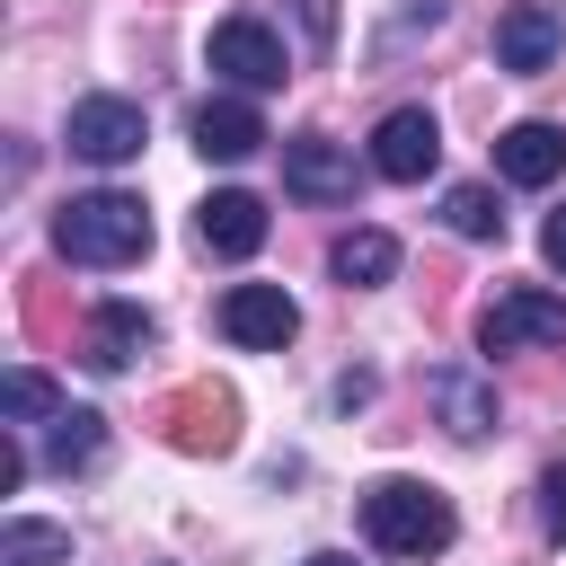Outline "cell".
Listing matches in <instances>:
<instances>
[{"label":"cell","mask_w":566,"mask_h":566,"mask_svg":"<svg viewBox=\"0 0 566 566\" xmlns=\"http://www.w3.org/2000/svg\"><path fill=\"white\" fill-rule=\"evenodd\" d=\"M53 256H62V265H97V274L142 265V256H150V203L124 195V186L71 195V203L53 212Z\"/></svg>","instance_id":"1"},{"label":"cell","mask_w":566,"mask_h":566,"mask_svg":"<svg viewBox=\"0 0 566 566\" xmlns=\"http://www.w3.org/2000/svg\"><path fill=\"white\" fill-rule=\"evenodd\" d=\"M363 539H371L380 557H398V566H424V557H442V548L460 539V513H451V495L424 486V478H371V486H363Z\"/></svg>","instance_id":"2"},{"label":"cell","mask_w":566,"mask_h":566,"mask_svg":"<svg viewBox=\"0 0 566 566\" xmlns=\"http://www.w3.org/2000/svg\"><path fill=\"white\" fill-rule=\"evenodd\" d=\"M478 345L486 354H531V345H566V301L522 283V292H495L478 310Z\"/></svg>","instance_id":"3"},{"label":"cell","mask_w":566,"mask_h":566,"mask_svg":"<svg viewBox=\"0 0 566 566\" xmlns=\"http://www.w3.org/2000/svg\"><path fill=\"white\" fill-rule=\"evenodd\" d=\"M203 62H212L230 88H283V80H292V53H283V35H274L265 18H221L212 44H203Z\"/></svg>","instance_id":"4"},{"label":"cell","mask_w":566,"mask_h":566,"mask_svg":"<svg viewBox=\"0 0 566 566\" xmlns=\"http://www.w3.org/2000/svg\"><path fill=\"white\" fill-rule=\"evenodd\" d=\"M62 142H71V159H88V168H124V159H142L150 124H142L133 97H80L71 124H62Z\"/></svg>","instance_id":"5"},{"label":"cell","mask_w":566,"mask_h":566,"mask_svg":"<svg viewBox=\"0 0 566 566\" xmlns=\"http://www.w3.org/2000/svg\"><path fill=\"white\" fill-rule=\"evenodd\" d=\"M212 327H221L230 345H248V354H283V345L301 336V310H292L283 283H230L221 310H212Z\"/></svg>","instance_id":"6"},{"label":"cell","mask_w":566,"mask_h":566,"mask_svg":"<svg viewBox=\"0 0 566 566\" xmlns=\"http://www.w3.org/2000/svg\"><path fill=\"white\" fill-rule=\"evenodd\" d=\"M442 168V133H433V115L424 106H389L380 124H371V177H389V186H424Z\"/></svg>","instance_id":"7"},{"label":"cell","mask_w":566,"mask_h":566,"mask_svg":"<svg viewBox=\"0 0 566 566\" xmlns=\"http://www.w3.org/2000/svg\"><path fill=\"white\" fill-rule=\"evenodd\" d=\"M354 186H363V168L345 142H327V133L283 142V195L292 203H354Z\"/></svg>","instance_id":"8"},{"label":"cell","mask_w":566,"mask_h":566,"mask_svg":"<svg viewBox=\"0 0 566 566\" xmlns=\"http://www.w3.org/2000/svg\"><path fill=\"white\" fill-rule=\"evenodd\" d=\"M159 433L177 442V451H230L239 442V398L230 389H212V380H195V389H177L168 407H159Z\"/></svg>","instance_id":"9"},{"label":"cell","mask_w":566,"mask_h":566,"mask_svg":"<svg viewBox=\"0 0 566 566\" xmlns=\"http://www.w3.org/2000/svg\"><path fill=\"white\" fill-rule=\"evenodd\" d=\"M150 345H159V327H150L142 301H97L88 327H80V363H88V371H133Z\"/></svg>","instance_id":"10"},{"label":"cell","mask_w":566,"mask_h":566,"mask_svg":"<svg viewBox=\"0 0 566 566\" xmlns=\"http://www.w3.org/2000/svg\"><path fill=\"white\" fill-rule=\"evenodd\" d=\"M424 398H433L442 433H460V442H486L495 433V380L478 363H433L424 371Z\"/></svg>","instance_id":"11"},{"label":"cell","mask_w":566,"mask_h":566,"mask_svg":"<svg viewBox=\"0 0 566 566\" xmlns=\"http://www.w3.org/2000/svg\"><path fill=\"white\" fill-rule=\"evenodd\" d=\"M557 44H566V18L548 9V0H513L504 18H495V71H548L557 62Z\"/></svg>","instance_id":"12"},{"label":"cell","mask_w":566,"mask_h":566,"mask_svg":"<svg viewBox=\"0 0 566 566\" xmlns=\"http://www.w3.org/2000/svg\"><path fill=\"white\" fill-rule=\"evenodd\" d=\"M195 239H203L212 256H256V248H265V203H256L248 186H212V195L195 203Z\"/></svg>","instance_id":"13"},{"label":"cell","mask_w":566,"mask_h":566,"mask_svg":"<svg viewBox=\"0 0 566 566\" xmlns=\"http://www.w3.org/2000/svg\"><path fill=\"white\" fill-rule=\"evenodd\" d=\"M495 177H504V186H557V177H566V133H557V124H513V133H495Z\"/></svg>","instance_id":"14"},{"label":"cell","mask_w":566,"mask_h":566,"mask_svg":"<svg viewBox=\"0 0 566 566\" xmlns=\"http://www.w3.org/2000/svg\"><path fill=\"white\" fill-rule=\"evenodd\" d=\"M186 133H195L203 159H248V150H265V115H256L248 97H203Z\"/></svg>","instance_id":"15"},{"label":"cell","mask_w":566,"mask_h":566,"mask_svg":"<svg viewBox=\"0 0 566 566\" xmlns=\"http://www.w3.org/2000/svg\"><path fill=\"white\" fill-rule=\"evenodd\" d=\"M327 274H336L345 292H371V283H389V274H398V239L363 221V230H345V239L327 248Z\"/></svg>","instance_id":"16"},{"label":"cell","mask_w":566,"mask_h":566,"mask_svg":"<svg viewBox=\"0 0 566 566\" xmlns=\"http://www.w3.org/2000/svg\"><path fill=\"white\" fill-rule=\"evenodd\" d=\"M97 451H106V416H97V407H62L53 433H44V469L71 478V469H88Z\"/></svg>","instance_id":"17"},{"label":"cell","mask_w":566,"mask_h":566,"mask_svg":"<svg viewBox=\"0 0 566 566\" xmlns=\"http://www.w3.org/2000/svg\"><path fill=\"white\" fill-rule=\"evenodd\" d=\"M0 566H71V531L62 522H0Z\"/></svg>","instance_id":"18"},{"label":"cell","mask_w":566,"mask_h":566,"mask_svg":"<svg viewBox=\"0 0 566 566\" xmlns=\"http://www.w3.org/2000/svg\"><path fill=\"white\" fill-rule=\"evenodd\" d=\"M62 407H71V398H62V389H53L35 363H18V371L0 380V416H9V424H53Z\"/></svg>","instance_id":"19"},{"label":"cell","mask_w":566,"mask_h":566,"mask_svg":"<svg viewBox=\"0 0 566 566\" xmlns=\"http://www.w3.org/2000/svg\"><path fill=\"white\" fill-rule=\"evenodd\" d=\"M442 221H451L460 239H504V212H495L486 186H451V195H442Z\"/></svg>","instance_id":"20"},{"label":"cell","mask_w":566,"mask_h":566,"mask_svg":"<svg viewBox=\"0 0 566 566\" xmlns=\"http://www.w3.org/2000/svg\"><path fill=\"white\" fill-rule=\"evenodd\" d=\"M539 531H548V539H566V460H557V469H539Z\"/></svg>","instance_id":"21"},{"label":"cell","mask_w":566,"mask_h":566,"mask_svg":"<svg viewBox=\"0 0 566 566\" xmlns=\"http://www.w3.org/2000/svg\"><path fill=\"white\" fill-rule=\"evenodd\" d=\"M27 478V451H18V424H0V495H18Z\"/></svg>","instance_id":"22"},{"label":"cell","mask_w":566,"mask_h":566,"mask_svg":"<svg viewBox=\"0 0 566 566\" xmlns=\"http://www.w3.org/2000/svg\"><path fill=\"white\" fill-rule=\"evenodd\" d=\"M301 9V27H310V44H327L336 35V0H292Z\"/></svg>","instance_id":"23"},{"label":"cell","mask_w":566,"mask_h":566,"mask_svg":"<svg viewBox=\"0 0 566 566\" xmlns=\"http://www.w3.org/2000/svg\"><path fill=\"white\" fill-rule=\"evenodd\" d=\"M539 256L566 274V212H548V230H539Z\"/></svg>","instance_id":"24"},{"label":"cell","mask_w":566,"mask_h":566,"mask_svg":"<svg viewBox=\"0 0 566 566\" xmlns=\"http://www.w3.org/2000/svg\"><path fill=\"white\" fill-rule=\"evenodd\" d=\"M301 566H354V557H345V548H318V557H301Z\"/></svg>","instance_id":"25"}]
</instances>
